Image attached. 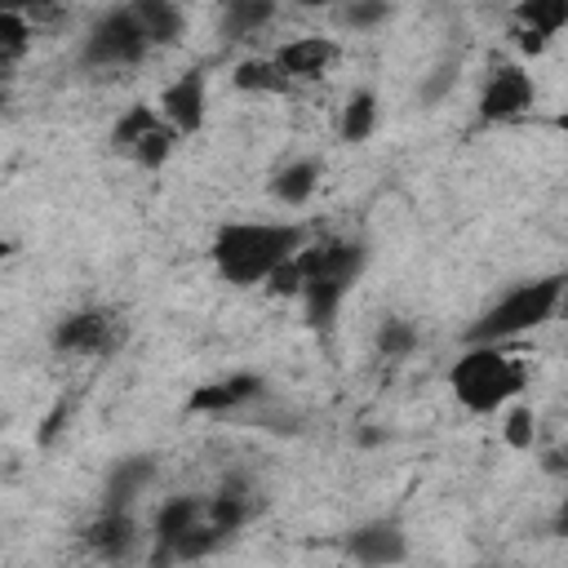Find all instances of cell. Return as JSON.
Wrapping results in <instances>:
<instances>
[{
	"mask_svg": "<svg viewBox=\"0 0 568 568\" xmlns=\"http://www.w3.org/2000/svg\"><path fill=\"white\" fill-rule=\"evenodd\" d=\"M306 244H311V231L302 222H222L213 231L209 257L226 284L248 288V284H266Z\"/></svg>",
	"mask_w": 568,
	"mask_h": 568,
	"instance_id": "obj_1",
	"label": "cell"
},
{
	"mask_svg": "<svg viewBox=\"0 0 568 568\" xmlns=\"http://www.w3.org/2000/svg\"><path fill=\"white\" fill-rule=\"evenodd\" d=\"M564 293H568V275L564 271H550V275H537V280H524L515 284L501 302H493L470 328H466V346H506L541 324H550L564 306Z\"/></svg>",
	"mask_w": 568,
	"mask_h": 568,
	"instance_id": "obj_2",
	"label": "cell"
},
{
	"mask_svg": "<svg viewBox=\"0 0 568 568\" xmlns=\"http://www.w3.org/2000/svg\"><path fill=\"white\" fill-rule=\"evenodd\" d=\"M297 262H302V275H306V288H302L306 320L315 328H333L351 284L364 271V244L359 240H342V235H324V240L306 244L297 253Z\"/></svg>",
	"mask_w": 568,
	"mask_h": 568,
	"instance_id": "obj_3",
	"label": "cell"
},
{
	"mask_svg": "<svg viewBox=\"0 0 568 568\" xmlns=\"http://www.w3.org/2000/svg\"><path fill=\"white\" fill-rule=\"evenodd\" d=\"M524 382H528V368L506 346H466L448 368L453 399L475 417L506 408L524 390Z\"/></svg>",
	"mask_w": 568,
	"mask_h": 568,
	"instance_id": "obj_4",
	"label": "cell"
},
{
	"mask_svg": "<svg viewBox=\"0 0 568 568\" xmlns=\"http://www.w3.org/2000/svg\"><path fill=\"white\" fill-rule=\"evenodd\" d=\"M146 53H151V40H146L142 22H138L133 4L102 13L89 27L84 44H80V62L89 71H124V67H138Z\"/></svg>",
	"mask_w": 568,
	"mask_h": 568,
	"instance_id": "obj_5",
	"label": "cell"
},
{
	"mask_svg": "<svg viewBox=\"0 0 568 568\" xmlns=\"http://www.w3.org/2000/svg\"><path fill=\"white\" fill-rule=\"evenodd\" d=\"M120 342H124V324L115 311H102V306L67 311L49 333V346L58 355H111Z\"/></svg>",
	"mask_w": 568,
	"mask_h": 568,
	"instance_id": "obj_6",
	"label": "cell"
},
{
	"mask_svg": "<svg viewBox=\"0 0 568 568\" xmlns=\"http://www.w3.org/2000/svg\"><path fill=\"white\" fill-rule=\"evenodd\" d=\"M537 102V84L532 71H524L519 62H497L479 89V120L484 124H501V120H519L524 111H532Z\"/></svg>",
	"mask_w": 568,
	"mask_h": 568,
	"instance_id": "obj_7",
	"label": "cell"
},
{
	"mask_svg": "<svg viewBox=\"0 0 568 568\" xmlns=\"http://www.w3.org/2000/svg\"><path fill=\"white\" fill-rule=\"evenodd\" d=\"M160 115L164 124H173L182 138L200 133L204 129V115H209V71L204 67H186L182 75H173L164 89H160Z\"/></svg>",
	"mask_w": 568,
	"mask_h": 568,
	"instance_id": "obj_8",
	"label": "cell"
},
{
	"mask_svg": "<svg viewBox=\"0 0 568 568\" xmlns=\"http://www.w3.org/2000/svg\"><path fill=\"white\" fill-rule=\"evenodd\" d=\"M342 550L359 568H395L408 559V532L399 519H364L342 537Z\"/></svg>",
	"mask_w": 568,
	"mask_h": 568,
	"instance_id": "obj_9",
	"label": "cell"
},
{
	"mask_svg": "<svg viewBox=\"0 0 568 568\" xmlns=\"http://www.w3.org/2000/svg\"><path fill=\"white\" fill-rule=\"evenodd\" d=\"M271 58L293 84H315V80H324L333 71V62L342 58V44L333 36H293Z\"/></svg>",
	"mask_w": 568,
	"mask_h": 568,
	"instance_id": "obj_10",
	"label": "cell"
},
{
	"mask_svg": "<svg viewBox=\"0 0 568 568\" xmlns=\"http://www.w3.org/2000/svg\"><path fill=\"white\" fill-rule=\"evenodd\" d=\"M568 27V0H524L510 9V31L524 53H546L550 40Z\"/></svg>",
	"mask_w": 568,
	"mask_h": 568,
	"instance_id": "obj_11",
	"label": "cell"
},
{
	"mask_svg": "<svg viewBox=\"0 0 568 568\" xmlns=\"http://www.w3.org/2000/svg\"><path fill=\"white\" fill-rule=\"evenodd\" d=\"M84 541L98 559L124 564L142 546V524L133 519V510H98V519H89V528H84Z\"/></svg>",
	"mask_w": 568,
	"mask_h": 568,
	"instance_id": "obj_12",
	"label": "cell"
},
{
	"mask_svg": "<svg viewBox=\"0 0 568 568\" xmlns=\"http://www.w3.org/2000/svg\"><path fill=\"white\" fill-rule=\"evenodd\" d=\"M266 390V377L262 373H231V377H217V382H204L186 395V413H235L253 399H262Z\"/></svg>",
	"mask_w": 568,
	"mask_h": 568,
	"instance_id": "obj_13",
	"label": "cell"
},
{
	"mask_svg": "<svg viewBox=\"0 0 568 568\" xmlns=\"http://www.w3.org/2000/svg\"><path fill=\"white\" fill-rule=\"evenodd\" d=\"M204 506H209V497H173V501H164L160 510H155V524H151V541H155V568H164V564H173V550H178V541L204 519Z\"/></svg>",
	"mask_w": 568,
	"mask_h": 568,
	"instance_id": "obj_14",
	"label": "cell"
},
{
	"mask_svg": "<svg viewBox=\"0 0 568 568\" xmlns=\"http://www.w3.org/2000/svg\"><path fill=\"white\" fill-rule=\"evenodd\" d=\"M151 479H155V457H120L106 470L102 510H133V501L151 488Z\"/></svg>",
	"mask_w": 568,
	"mask_h": 568,
	"instance_id": "obj_15",
	"label": "cell"
},
{
	"mask_svg": "<svg viewBox=\"0 0 568 568\" xmlns=\"http://www.w3.org/2000/svg\"><path fill=\"white\" fill-rule=\"evenodd\" d=\"M257 510H262V497H257L253 484H244V479H231V484H222V488L209 497V515H213V524H217L226 537H235Z\"/></svg>",
	"mask_w": 568,
	"mask_h": 568,
	"instance_id": "obj_16",
	"label": "cell"
},
{
	"mask_svg": "<svg viewBox=\"0 0 568 568\" xmlns=\"http://www.w3.org/2000/svg\"><path fill=\"white\" fill-rule=\"evenodd\" d=\"M320 178H324V164H320V160H311V155L288 160V164H280V169L271 173V195H275L284 209H302V204L315 195Z\"/></svg>",
	"mask_w": 568,
	"mask_h": 568,
	"instance_id": "obj_17",
	"label": "cell"
},
{
	"mask_svg": "<svg viewBox=\"0 0 568 568\" xmlns=\"http://www.w3.org/2000/svg\"><path fill=\"white\" fill-rule=\"evenodd\" d=\"M231 84L240 93H257V98H284V93H293V80L275 67V58H244V62H235Z\"/></svg>",
	"mask_w": 568,
	"mask_h": 568,
	"instance_id": "obj_18",
	"label": "cell"
},
{
	"mask_svg": "<svg viewBox=\"0 0 568 568\" xmlns=\"http://www.w3.org/2000/svg\"><path fill=\"white\" fill-rule=\"evenodd\" d=\"M133 13H138V22H142V31H146L151 49L178 44V40L186 36V13H182L178 4H164V0H138V4H133Z\"/></svg>",
	"mask_w": 568,
	"mask_h": 568,
	"instance_id": "obj_19",
	"label": "cell"
},
{
	"mask_svg": "<svg viewBox=\"0 0 568 568\" xmlns=\"http://www.w3.org/2000/svg\"><path fill=\"white\" fill-rule=\"evenodd\" d=\"M160 120H164V115H160V106L133 102V106H129V111H124V115L111 124V138H106V146H111L115 155H124V160H129V155H133V146H138V142H142V138H146V133H151Z\"/></svg>",
	"mask_w": 568,
	"mask_h": 568,
	"instance_id": "obj_20",
	"label": "cell"
},
{
	"mask_svg": "<svg viewBox=\"0 0 568 568\" xmlns=\"http://www.w3.org/2000/svg\"><path fill=\"white\" fill-rule=\"evenodd\" d=\"M373 129H377V93L373 89H355L346 98V106H342L337 133H342V142H368Z\"/></svg>",
	"mask_w": 568,
	"mask_h": 568,
	"instance_id": "obj_21",
	"label": "cell"
},
{
	"mask_svg": "<svg viewBox=\"0 0 568 568\" xmlns=\"http://www.w3.org/2000/svg\"><path fill=\"white\" fill-rule=\"evenodd\" d=\"M275 18V4L266 0H231L222 9V36L226 40H240V36H253L257 27H266Z\"/></svg>",
	"mask_w": 568,
	"mask_h": 568,
	"instance_id": "obj_22",
	"label": "cell"
},
{
	"mask_svg": "<svg viewBox=\"0 0 568 568\" xmlns=\"http://www.w3.org/2000/svg\"><path fill=\"white\" fill-rule=\"evenodd\" d=\"M31 40H36L31 18L18 13V9H4V13H0V67L9 71L13 62H22L27 49H31Z\"/></svg>",
	"mask_w": 568,
	"mask_h": 568,
	"instance_id": "obj_23",
	"label": "cell"
},
{
	"mask_svg": "<svg viewBox=\"0 0 568 568\" xmlns=\"http://www.w3.org/2000/svg\"><path fill=\"white\" fill-rule=\"evenodd\" d=\"M373 346L377 355H390V359H408L417 351V324L404 320V315H386L373 333Z\"/></svg>",
	"mask_w": 568,
	"mask_h": 568,
	"instance_id": "obj_24",
	"label": "cell"
},
{
	"mask_svg": "<svg viewBox=\"0 0 568 568\" xmlns=\"http://www.w3.org/2000/svg\"><path fill=\"white\" fill-rule=\"evenodd\" d=\"M178 142H182V133H178L173 124H164V120H160V124H155V129L133 146V155H129V160H133L138 169H164V164H169V155L178 151Z\"/></svg>",
	"mask_w": 568,
	"mask_h": 568,
	"instance_id": "obj_25",
	"label": "cell"
},
{
	"mask_svg": "<svg viewBox=\"0 0 568 568\" xmlns=\"http://www.w3.org/2000/svg\"><path fill=\"white\" fill-rule=\"evenodd\" d=\"M532 430H537V417H532V408H528V404H510V408H506V426H501L506 444L524 453V448H532Z\"/></svg>",
	"mask_w": 568,
	"mask_h": 568,
	"instance_id": "obj_26",
	"label": "cell"
},
{
	"mask_svg": "<svg viewBox=\"0 0 568 568\" xmlns=\"http://www.w3.org/2000/svg\"><path fill=\"white\" fill-rule=\"evenodd\" d=\"M390 18V4H373V0H355V4H342L337 9V22L342 27H355V31H368L377 22Z\"/></svg>",
	"mask_w": 568,
	"mask_h": 568,
	"instance_id": "obj_27",
	"label": "cell"
},
{
	"mask_svg": "<svg viewBox=\"0 0 568 568\" xmlns=\"http://www.w3.org/2000/svg\"><path fill=\"white\" fill-rule=\"evenodd\" d=\"M302 288H306V275H302V262H297V257L284 262V266L266 280V293H271V297H302Z\"/></svg>",
	"mask_w": 568,
	"mask_h": 568,
	"instance_id": "obj_28",
	"label": "cell"
},
{
	"mask_svg": "<svg viewBox=\"0 0 568 568\" xmlns=\"http://www.w3.org/2000/svg\"><path fill=\"white\" fill-rule=\"evenodd\" d=\"M555 532H559V537H568V506L559 510V519H555Z\"/></svg>",
	"mask_w": 568,
	"mask_h": 568,
	"instance_id": "obj_29",
	"label": "cell"
},
{
	"mask_svg": "<svg viewBox=\"0 0 568 568\" xmlns=\"http://www.w3.org/2000/svg\"><path fill=\"white\" fill-rule=\"evenodd\" d=\"M550 124H555L559 133H568V111H555V115H550Z\"/></svg>",
	"mask_w": 568,
	"mask_h": 568,
	"instance_id": "obj_30",
	"label": "cell"
},
{
	"mask_svg": "<svg viewBox=\"0 0 568 568\" xmlns=\"http://www.w3.org/2000/svg\"><path fill=\"white\" fill-rule=\"evenodd\" d=\"M559 311H564V315H568V293H564V306H559Z\"/></svg>",
	"mask_w": 568,
	"mask_h": 568,
	"instance_id": "obj_31",
	"label": "cell"
},
{
	"mask_svg": "<svg viewBox=\"0 0 568 568\" xmlns=\"http://www.w3.org/2000/svg\"><path fill=\"white\" fill-rule=\"evenodd\" d=\"M564 457H568V453H564Z\"/></svg>",
	"mask_w": 568,
	"mask_h": 568,
	"instance_id": "obj_32",
	"label": "cell"
}]
</instances>
